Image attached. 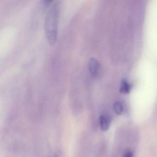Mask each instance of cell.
<instances>
[{"label":"cell","mask_w":157,"mask_h":157,"mask_svg":"<svg viewBox=\"0 0 157 157\" xmlns=\"http://www.w3.org/2000/svg\"><path fill=\"white\" fill-rule=\"evenodd\" d=\"M46 16L45 29L46 35L49 44H56L57 40L58 28L60 12L59 1H54L49 6Z\"/></svg>","instance_id":"obj_1"},{"label":"cell","mask_w":157,"mask_h":157,"mask_svg":"<svg viewBox=\"0 0 157 157\" xmlns=\"http://www.w3.org/2000/svg\"><path fill=\"white\" fill-rule=\"evenodd\" d=\"M88 66L90 73L93 77L95 78L100 77L101 74V66L97 59L90 58L89 60Z\"/></svg>","instance_id":"obj_2"},{"label":"cell","mask_w":157,"mask_h":157,"mask_svg":"<svg viewBox=\"0 0 157 157\" xmlns=\"http://www.w3.org/2000/svg\"><path fill=\"white\" fill-rule=\"evenodd\" d=\"M100 125L103 131H106L109 128L110 121L108 117L104 115H101L99 118Z\"/></svg>","instance_id":"obj_3"},{"label":"cell","mask_w":157,"mask_h":157,"mask_svg":"<svg viewBox=\"0 0 157 157\" xmlns=\"http://www.w3.org/2000/svg\"><path fill=\"white\" fill-rule=\"evenodd\" d=\"M131 85L127 81L124 79L122 81L120 87V92L122 94H127L130 92Z\"/></svg>","instance_id":"obj_4"},{"label":"cell","mask_w":157,"mask_h":157,"mask_svg":"<svg viewBox=\"0 0 157 157\" xmlns=\"http://www.w3.org/2000/svg\"><path fill=\"white\" fill-rule=\"evenodd\" d=\"M115 112L117 115H121L123 113V107L122 103L119 101H116L114 104Z\"/></svg>","instance_id":"obj_5"},{"label":"cell","mask_w":157,"mask_h":157,"mask_svg":"<svg viewBox=\"0 0 157 157\" xmlns=\"http://www.w3.org/2000/svg\"><path fill=\"white\" fill-rule=\"evenodd\" d=\"M124 157H133V154L130 151H128L125 154Z\"/></svg>","instance_id":"obj_6"},{"label":"cell","mask_w":157,"mask_h":157,"mask_svg":"<svg viewBox=\"0 0 157 157\" xmlns=\"http://www.w3.org/2000/svg\"><path fill=\"white\" fill-rule=\"evenodd\" d=\"M57 157L56 156H55V157Z\"/></svg>","instance_id":"obj_7"}]
</instances>
